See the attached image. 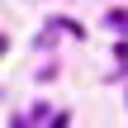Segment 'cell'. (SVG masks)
<instances>
[{
    "label": "cell",
    "mask_w": 128,
    "mask_h": 128,
    "mask_svg": "<svg viewBox=\"0 0 128 128\" xmlns=\"http://www.w3.org/2000/svg\"><path fill=\"white\" fill-rule=\"evenodd\" d=\"M5 48H10V38H5V33H0V52H5Z\"/></svg>",
    "instance_id": "cell-3"
},
{
    "label": "cell",
    "mask_w": 128,
    "mask_h": 128,
    "mask_svg": "<svg viewBox=\"0 0 128 128\" xmlns=\"http://www.w3.org/2000/svg\"><path fill=\"white\" fill-rule=\"evenodd\" d=\"M109 28H119V33H128V10H109Z\"/></svg>",
    "instance_id": "cell-1"
},
{
    "label": "cell",
    "mask_w": 128,
    "mask_h": 128,
    "mask_svg": "<svg viewBox=\"0 0 128 128\" xmlns=\"http://www.w3.org/2000/svg\"><path fill=\"white\" fill-rule=\"evenodd\" d=\"M48 128H66V114H57V119H52V124H48Z\"/></svg>",
    "instance_id": "cell-2"
}]
</instances>
